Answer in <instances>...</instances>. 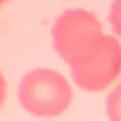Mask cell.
Here are the masks:
<instances>
[{
  "label": "cell",
  "mask_w": 121,
  "mask_h": 121,
  "mask_svg": "<svg viewBox=\"0 0 121 121\" xmlns=\"http://www.w3.org/2000/svg\"><path fill=\"white\" fill-rule=\"evenodd\" d=\"M18 99L30 115L56 117L73 105V87L52 69H35L20 81Z\"/></svg>",
  "instance_id": "7a4b0ae2"
},
{
  "label": "cell",
  "mask_w": 121,
  "mask_h": 121,
  "mask_svg": "<svg viewBox=\"0 0 121 121\" xmlns=\"http://www.w3.org/2000/svg\"><path fill=\"white\" fill-rule=\"evenodd\" d=\"M6 93H8L6 79H4V75H2V71H0V109H2V105H4V101H6Z\"/></svg>",
  "instance_id": "8992f818"
},
{
  "label": "cell",
  "mask_w": 121,
  "mask_h": 121,
  "mask_svg": "<svg viewBox=\"0 0 121 121\" xmlns=\"http://www.w3.org/2000/svg\"><path fill=\"white\" fill-rule=\"evenodd\" d=\"M73 81L89 93H101L121 77V43L115 36H91L67 63Z\"/></svg>",
  "instance_id": "6da1fadb"
},
{
  "label": "cell",
  "mask_w": 121,
  "mask_h": 121,
  "mask_svg": "<svg viewBox=\"0 0 121 121\" xmlns=\"http://www.w3.org/2000/svg\"><path fill=\"white\" fill-rule=\"evenodd\" d=\"M6 2H8V0H0V8H2V6H4Z\"/></svg>",
  "instance_id": "52a82bcc"
},
{
  "label": "cell",
  "mask_w": 121,
  "mask_h": 121,
  "mask_svg": "<svg viewBox=\"0 0 121 121\" xmlns=\"http://www.w3.org/2000/svg\"><path fill=\"white\" fill-rule=\"evenodd\" d=\"M109 24L113 32L121 39V0H113L111 10H109Z\"/></svg>",
  "instance_id": "5b68a950"
},
{
  "label": "cell",
  "mask_w": 121,
  "mask_h": 121,
  "mask_svg": "<svg viewBox=\"0 0 121 121\" xmlns=\"http://www.w3.org/2000/svg\"><path fill=\"white\" fill-rule=\"evenodd\" d=\"M99 32H103V24L93 12L83 8L65 10L52 26V44H55V51L63 56V60L69 63L75 56V52L91 36Z\"/></svg>",
  "instance_id": "3957f363"
},
{
  "label": "cell",
  "mask_w": 121,
  "mask_h": 121,
  "mask_svg": "<svg viewBox=\"0 0 121 121\" xmlns=\"http://www.w3.org/2000/svg\"><path fill=\"white\" fill-rule=\"evenodd\" d=\"M107 117L111 121H121V83L107 97Z\"/></svg>",
  "instance_id": "277c9868"
}]
</instances>
